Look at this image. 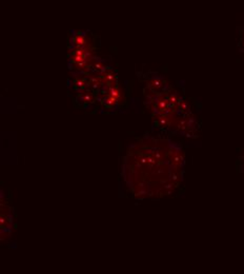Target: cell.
Returning a JSON list of instances; mask_svg holds the SVG:
<instances>
[{
    "label": "cell",
    "mask_w": 244,
    "mask_h": 274,
    "mask_svg": "<svg viewBox=\"0 0 244 274\" xmlns=\"http://www.w3.org/2000/svg\"><path fill=\"white\" fill-rule=\"evenodd\" d=\"M183 165V152L174 143L144 137L127 149L122 175L135 197H160L168 195L180 182Z\"/></svg>",
    "instance_id": "1"
}]
</instances>
